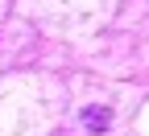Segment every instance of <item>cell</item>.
Listing matches in <instances>:
<instances>
[{
  "label": "cell",
  "instance_id": "6da1fadb",
  "mask_svg": "<svg viewBox=\"0 0 149 136\" xmlns=\"http://www.w3.org/2000/svg\"><path fill=\"white\" fill-rule=\"evenodd\" d=\"M83 120H87L91 132H104V128L112 124V111H108V107H87V111H83Z\"/></svg>",
  "mask_w": 149,
  "mask_h": 136
}]
</instances>
